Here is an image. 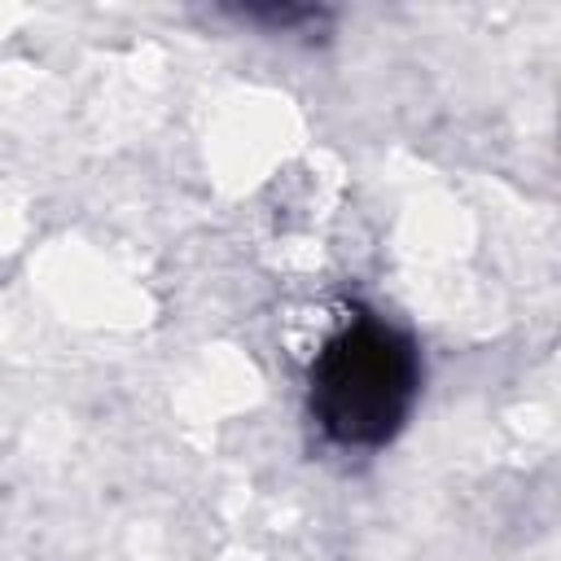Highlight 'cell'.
<instances>
[{
	"label": "cell",
	"mask_w": 561,
	"mask_h": 561,
	"mask_svg": "<svg viewBox=\"0 0 561 561\" xmlns=\"http://www.w3.org/2000/svg\"><path fill=\"white\" fill-rule=\"evenodd\" d=\"M421 390V355L408 333L355 316L311 364V416L337 447H386Z\"/></svg>",
	"instance_id": "6da1fadb"
},
{
	"label": "cell",
	"mask_w": 561,
	"mask_h": 561,
	"mask_svg": "<svg viewBox=\"0 0 561 561\" xmlns=\"http://www.w3.org/2000/svg\"><path fill=\"white\" fill-rule=\"evenodd\" d=\"M232 13L241 22L267 26L272 35H324L333 26V13L316 9V4H245V9H232Z\"/></svg>",
	"instance_id": "7a4b0ae2"
}]
</instances>
